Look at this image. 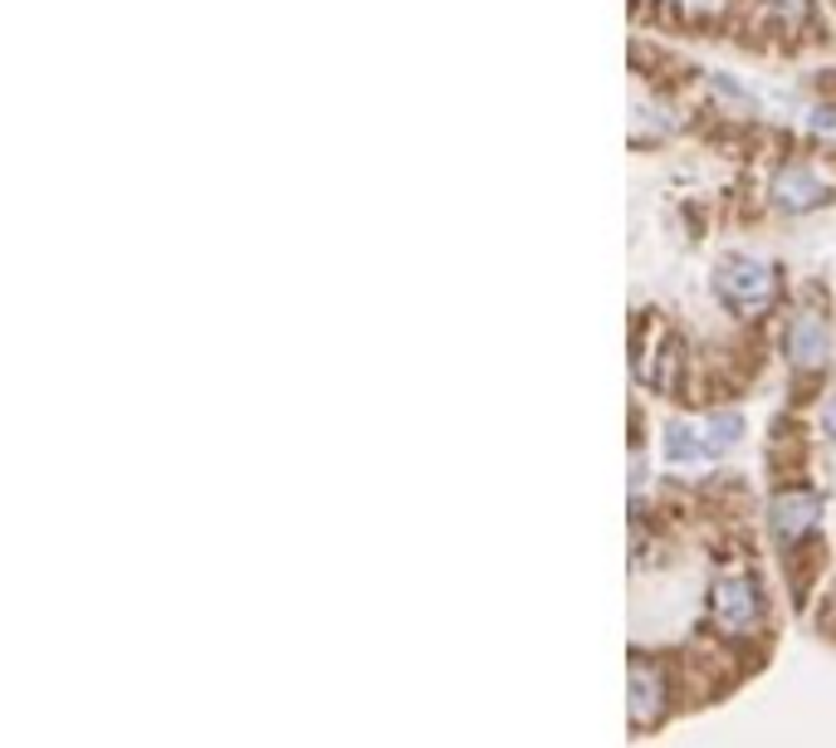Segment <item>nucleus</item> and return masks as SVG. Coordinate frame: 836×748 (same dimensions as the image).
<instances>
[{
	"instance_id": "nucleus-1",
	"label": "nucleus",
	"mask_w": 836,
	"mask_h": 748,
	"mask_svg": "<svg viewBox=\"0 0 836 748\" xmlns=\"http://www.w3.org/2000/svg\"><path fill=\"white\" fill-rule=\"evenodd\" d=\"M715 289L724 303H734L739 313H758L773 299V275L758 260H724L715 275Z\"/></svg>"
},
{
	"instance_id": "nucleus-2",
	"label": "nucleus",
	"mask_w": 836,
	"mask_h": 748,
	"mask_svg": "<svg viewBox=\"0 0 836 748\" xmlns=\"http://www.w3.org/2000/svg\"><path fill=\"white\" fill-rule=\"evenodd\" d=\"M709 611H715V627L739 636V631H754L758 627V611H764V602H758V587L748 578H719L715 587H709Z\"/></svg>"
},
{
	"instance_id": "nucleus-3",
	"label": "nucleus",
	"mask_w": 836,
	"mask_h": 748,
	"mask_svg": "<svg viewBox=\"0 0 836 748\" xmlns=\"http://www.w3.org/2000/svg\"><path fill=\"white\" fill-rule=\"evenodd\" d=\"M822 519V499L817 495H807V489H793V495H778L773 499V509H768V523H773V533L783 538V543H793V538H803L813 523Z\"/></svg>"
},
{
	"instance_id": "nucleus-4",
	"label": "nucleus",
	"mask_w": 836,
	"mask_h": 748,
	"mask_svg": "<svg viewBox=\"0 0 836 748\" xmlns=\"http://www.w3.org/2000/svg\"><path fill=\"white\" fill-rule=\"evenodd\" d=\"M773 196H778L783 211H817V206L827 201V187H822L807 167H788L778 177V187H773Z\"/></svg>"
},
{
	"instance_id": "nucleus-5",
	"label": "nucleus",
	"mask_w": 836,
	"mask_h": 748,
	"mask_svg": "<svg viewBox=\"0 0 836 748\" xmlns=\"http://www.w3.org/2000/svg\"><path fill=\"white\" fill-rule=\"evenodd\" d=\"M788 352H793V362H797V367H817L822 358H827V328H822V318H817V313L793 318Z\"/></svg>"
},
{
	"instance_id": "nucleus-6",
	"label": "nucleus",
	"mask_w": 836,
	"mask_h": 748,
	"mask_svg": "<svg viewBox=\"0 0 836 748\" xmlns=\"http://www.w3.org/2000/svg\"><path fill=\"white\" fill-rule=\"evenodd\" d=\"M626 705H631L636 725H650L660 715V676L650 666H631V680H626Z\"/></svg>"
},
{
	"instance_id": "nucleus-7",
	"label": "nucleus",
	"mask_w": 836,
	"mask_h": 748,
	"mask_svg": "<svg viewBox=\"0 0 836 748\" xmlns=\"http://www.w3.org/2000/svg\"><path fill=\"white\" fill-rule=\"evenodd\" d=\"M660 450H666V460H680V465H690V460H705V456H715V450L705 446V436H695L690 426H666V436H660Z\"/></svg>"
},
{
	"instance_id": "nucleus-8",
	"label": "nucleus",
	"mask_w": 836,
	"mask_h": 748,
	"mask_svg": "<svg viewBox=\"0 0 836 748\" xmlns=\"http://www.w3.org/2000/svg\"><path fill=\"white\" fill-rule=\"evenodd\" d=\"M739 436H744V421H739V416H729V411L715 416V421L705 426V446L709 450H729Z\"/></svg>"
},
{
	"instance_id": "nucleus-9",
	"label": "nucleus",
	"mask_w": 836,
	"mask_h": 748,
	"mask_svg": "<svg viewBox=\"0 0 836 748\" xmlns=\"http://www.w3.org/2000/svg\"><path fill=\"white\" fill-rule=\"evenodd\" d=\"M822 431H827V436H836V397L827 401V407H822Z\"/></svg>"
},
{
	"instance_id": "nucleus-10",
	"label": "nucleus",
	"mask_w": 836,
	"mask_h": 748,
	"mask_svg": "<svg viewBox=\"0 0 836 748\" xmlns=\"http://www.w3.org/2000/svg\"><path fill=\"white\" fill-rule=\"evenodd\" d=\"M788 10H797V0H788Z\"/></svg>"
}]
</instances>
